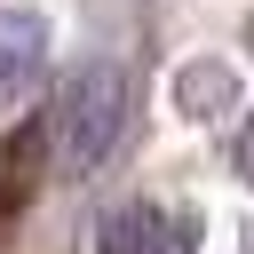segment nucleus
<instances>
[{
  "label": "nucleus",
  "mask_w": 254,
  "mask_h": 254,
  "mask_svg": "<svg viewBox=\"0 0 254 254\" xmlns=\"http://www.w3.org/2000/svg\"><path fill=\"white\" fill-rule=\"evenodd\" d=\"M127 135V71L111 56H87L64 71L56 87V111H48V151L64 175H95Z\"/></svg>",
  "instance_id": "f257e3e1"
},
{
  "label": "nucleus",
  "mask_w": 254,
  "mask_h": 254,
  "mask_svg": "<svg viewBox=\"0 0 254 254\" xmlns=\"http://www.w3.org/2000/svg\"><path fill=\"white\" fill-rule=\"evenodd\" d=\"M40 71H48V8L8 0L0 8V111H16Z\"/></svg>",
  "instance_id": "f03ea898"
},
{
  "label": "nucleus",
  "mask_w": 254,
  "mask_h": 254,
  "mask_svg": "<svg viewBox=\"0 0 254 254\" xmlns=\"http://www.w3.org/2000/svg\"><path fill=\"white\" fill-rule=\"evenodd\" d=\"M95 254H175V230L151 198H127L95 222Z\"/></svg>",
  "instance_id": "7ed1b4c3"
},
{
  "label": "nucleus",
  "mask_w": 254,
  "mask_h": 254,
  "mask_svg": "<svg viewBox=\"0 0 254 254\" xmlns=\"http://www.w3.org/2000/svg\"><path fill=\"white\" fill-rule=\"evenodd\" d=\"M175 103H183V111H222V103H230V64H222V56H190L183 79H175Z\"/></svg>",
  "instance_id": "20e7f679"
},
{
  "label": "nucleus",
  "mask_w": 254,
  "mask_h": 254,
  "mask_svg": "<svg viewBox=\"0 0 254 254\" xmlns=\"http://www.w3.org/2000/svg\"><path fill=\"white\" fill-rule=\"evenodd\" d=\"M238 175L254 183V111H246V127H238Z\"/></svg>",
  "instance_id": "39448f33"
}]
</instances>
